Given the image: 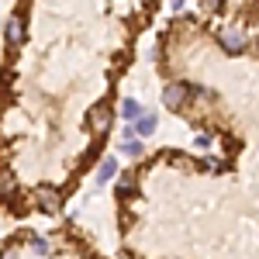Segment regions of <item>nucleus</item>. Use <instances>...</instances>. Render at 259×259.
I'll use <instances>...</instances> for the list:
<instances>
[{
	"label": "nucleus",
	"mask_w": 259,
	"mask_h": 259,
	"mask_svg": "<svg viewBox=\"0 0 259 259\" xmlns=\"http://www.w3.org/2000/svg\"><path fill=\"white\" fill-rule=\"evenodd\" d=\"M90 128H94V132H107V128H111V111H107V107L90 111Z\"/></svg>",
	"instance_id": "obj_5"
},
{
	"label": "nucleus",
	"mask_w": 259,
	"mask_h": 259,
	"mask_svg": "<svg viewBox=\"0 0 259 259\" xmlns=\"http://www.w3.org/2000/svg\"><path fill=\"white\" fill-rule=\"evenodd\" d=\"M221 0H204V7H218Z\"/></svg>",
	"instance_id": "obj_12"
},
{
	"label": "nucleus",
	"mask_w": 259,
	"mask_h": 259,
	"mask_svg": "<svg viewBox=\"0 0 259 259\" xmlns=\"http://www.w3.org/2000/svg\"><path fill=\"white\" fill-rule=\"evenodd\" d=\"M183 4H187V0H169V7H173V11H183Z\"/></svg>",
	"instance_id": "obj_11"
},
{
	"label": "nucleus",
	"mask_w": 259,
	"mask_h": 259,
	"mask_svg": "<svg viewBox=\"0 0 259 259\" xmlns=\"http://www.w3.org/2000/svg\"><path fill=\"white\" fill-rule=\"evenodd\" d=\"M11 194H18V183L7 169H0V197H11Z\"/></svg>",
	"instance_id": "obj_9"
},
{
	"label": "nucleus",
	"mask_w": 259,
	"mask_h": 259,
	"mask_svg": "<svg viewBox=\"0 0 259 259\" xmlns=\"http://www.w3.org/2000/svg\"><path fill=\"white\" fill-rule=\"evenodd\" d=\"M121 152H124V156H132V159H142V152H145V149H142L139 135H132V139L121 142Z\"/></svg>",
	"instance_id": "obj_8"
},
{
	"label": "nucleus",
	"mask_w": 259,
	"mask_h": 259,
	"mask_svg": "<svg viewBox=\"0 0 259 259\" xmlns=\"http://www.w3.org/2000/svg\"><path fill=\"white\" fill-rule=\"evenodd\" d=\"M83 259H90V256H83Z\"/></svg>",
	"instance_id": "obj_13"
},
{
	"label": "nucleus",
	"mask_w": 259,
	"mask_h": 259,
	"mask_svg": "<svg viewBox=\"0 0 259 259\" xmlns=\"http://www.w3.org/2000/svg\"><path fill=\"white\" fill-rule=\"evenodd\" d=\"M118 111H121V118L128 121V124H132V121H139V118H142V104H139V100H135V97H124V100H121V104H118Z\"/></svg>",
	"instance_id": "obj_3"
},
{
	"label": "nucleus",
	"mask_w": 259,
	"mask_h": 259,
	"mask_svg": "<svg viewBox=\"0 0 259 259\" xmlns=\"http://www.w3.org/2000/svg\"><path fill=\"white\" fill-rule=\"evenodd\" d=\"M218 41H221V49H225L228 56H239L242 49H245V31H242V28H221Z\"/></svg>",
	"instance_id": "obj_1"
},
{
	"label": "nucleus",
	"mask_w": 259,
	"mask_h": 259,
	"mask_svg": "<svg viewBox=\"0 0 259 259\" xmlns=\"http://www.w3.org/2000/svg\"><path fill=\"white\" fill-rule=\"evenodd\" d=\"M4 38H7V45H21V38H24V21L11 18L7 28H4Z\"/></svg>",
	"instance_id": "obj_4"
},
{
	"label": "nucleus",
	"mask_w": 259,
	"mask_h": 259,
	"mask_svg": "<svg viewBox=\"0 0 259 259\" xmlns=\"http://www.w3.org/2000/svg\"><path fill=\"white\" fill-rule=\"evenodd\" d=\"M194 90V83H169L166 90H162V104L169 107V111H177L180 104L187 100V94Z\"/></svg>",
	"instance_id": "obj_2"
},
{
	"label": "nucleus",
	"mask_w": 259,
	"mask_h": 259,
	"mask_svg": "<svg viewBox=\"0 0 259 259\" xmlns=\"http://www.w3.org/2000/svg\"><path fill=\"white\" fill-rule=\"evenodd\" d=\"M28 242H31V252H35V256H49V252H52V242L41 239V235H28Z\"/></svg>",
	"instance_id": "obj_10"
},
{
	"label": "nucleus",
	"mask_w": 259,
	"mask_h": 259,
	"mask_svg": "<svg viewBox=\"0 0 259 259\" xmlns=\"http://www.w3.org/2000/svg\"><path fill=\"white\" fill-rule=\"evenodd\" d=\"M132 128H135V135H152L156 132V114H142L139 121H132Z\"/></svg>",
	"instance_id": "obj_7"
},
{
	"label": "nucleus",
	"mask_w": 259,
	"mask_h": 259,
	"mask_svg": "<svg viewBox=\"0 0 259 259\" xmlns=\"http://www.w3.org/2000/svg\"><path fill=\"white\" fill-rule=\"evenodd\" d=\"M114 173H118V159H114V156H107V159L97 166V183H111Z\"/></svg>",
	"instance_id": "obj_6"
}]
</instances>
